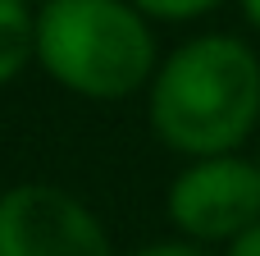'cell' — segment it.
I'll use <instances>...</instances> for the list:
<instances>
[{
  "label": "cell",
  "instance_id": "1",
  "mask_svg": "<svg viewBox=\"0 0 260 256\" xmlns=\"http://www.w3.org/2000/svg\"><path fill=\"white\" fill-rule=\"evenodd\" d=\"M155 137L187 156H233L260 128V55L229 32H201L165 55L146 87Z\"/></svg>",
  "mask_w": 260,
  "mask_h": 256
},
{
  "label": "cell",
  "instance_id": "2",
  "mask_svg": "<svg viewBox=\"0 0 260 256\" xmlns=\"http://www.w3.org/2000/svg\"><path fill=\"white\" fill-rule=\"evenodd\" d=\"M37 64L73 96L123 101L155 78V32L128 0L37 5Z\"/></svg>",
  "mask_w": 260,
  "mask_h": 256
},
{
  "label": "cell",
  "instance_id": "6",
  "mask_svg": "<svg viewBox=\"0 0 260 256\" xmlns=\"http://www.w3.org/2000/svg\"><path fill=\"white\" fill-rule=\"evenodd\" d=\"M133 9H142L146 18H160V23H187V18H201L210 9H219L224 0H128Z\"/></svg>",
  "mask_w": 260,
  "mask_h": 256
},
{
  "label": "cell",
  "instance_id": "7",
  "mask_svg": "<svg viewBox=\"0 0 260 256\" xmlns=\"http://www.w3.org/2000/svg\"><path fill=\"white\" fill-rule=\"evenodd\" d=\"M133 256H210V252L197 247V243H187V238H174V243H151V247H142Z\"/></svg>",
  "mask_w": 260,
  "mask_h": 256
},
{
  "label": "cell",
  "instance_id": "3",
  "mask_svg": "<svg viewBox=\"0 0 260 256\" xmlns=\"http://www.w3.org/2000/svg\"><path fill=\"white\" fill-rule=\"evenodd\" d=\"M169 224L206 247V243H238L260 224V165L247 156H206L178 169L165 197Z\"/></svg>",
  "mask_w": 260,
  "mask_h": 256
},
{
  "label": "cell",
  "instance_id": "11",
  "mask_svg": "<svg viewBox=\"0 0 260 256\" xmlns=\"http://www.w3.org/2000/svg\"><path fill=\"white\" fill-rule=\"evenodd\" d=\"M256 165H260V147H256Z\"/></svg>",
  "mask_w": 260,
  "mask_h": 256
},
{
  "label": "cell",
  "instance_id": "9",
  "mask_svg": "<svg viewBox=\"0 0 260 256\" xmlns=\"http://www.w3.org/2000/svg\"><path fill=\"white\" fill-rule=\"evenodd\" d=\"M238 5H242V18L260 32V0H238Z\"/></svg>",
  "mask_w": 260,
  "mask_h": 256
},
{
  "label": "cell",
  "instance_id": "4",
  "mask_svg": "<svg viewBox=\"0 0 260 256\" xmlns=\"http://www.w3.org/2000/svg\"><path fill=\"white\" fill-rule=\"evenodd\" d=\"M0 256H114L105 224L59 183L0 192Z\"/></svg>",
  "mask_w": 260,
  "mask_h": 256
},
{
  "label": "cell",
  "instance_id": "8",
  "mask_svg": "<svg viewBox=\"0 0 260 256\" xmlns=\"http://www.w3.org/2000/svg\"><path fill=\"white\" fill-rule=\"evenodd\" d=\"M229 256H260V224H256V229H247L238 243H229Z\"/></svg>",
  "mask_w": 260,
  "mask_h": 256
},
{
  "label": "cell",
  "instance_id": "5",
  "mask_svg": "<svg viewBox=\"0 0 260 256\" xmlns=\"http://www.w3.org/2000/svg\"><path fill=\"white\" fill-rule=\"evenodd\" d=\"M37 60V9L27 0H0V87L27 73Z\"/></svg>",
  "mask_w": 260,
  "mask_h": 256
},
{
  "label": "cell",
  "instance_id": "10",
  "mask_svg": "<svg viewBox=\"0 0 260 256\" xmlns=\"http://www.w3.org/2000/svg\"><path fill=\"white\" fill-rule=\"evenodd\" d=\"M27 5H46V0H27Z\"/></svg>",
  "mask_w": 260,
  "mask_h": 256
}]
</instances>
